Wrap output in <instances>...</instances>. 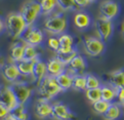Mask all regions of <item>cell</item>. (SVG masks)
<instances>
[{
  "instance_id": "6da1fadb",
  "label": "cell",
  "mask_w": 124,
  "mask_h": 120,
  "mask_svg": "<svg viewBox=\"0 0 124 120\" xmlns=\"http://www.w3.org/2000/svg\"><path fill=\"white\" fill-rule=\"evenodd\" d=\"M4 28L12 39H19L24 35L28 26L20 12H10L5 17Z\"/></svg>"
},
{
  "instance_id": "7a4b0ae2",
  "label": "cell",
  "mask_w": 124,
  "mask_h": 120,
  "mask_svg": "<svg viewBox=\"0 0 124 120\" xmlns=\"http://www.w3.org/2000/svg\"><path fill=\"white\" fill-rule=\"evenodd\" d=\"M43 26L44 30L47 33L52 35H62L66 32V30L68 28V21L67 17L60 12L51 13L45 19Z\"/></svg>"
},
{
  "instance_id": "3957f363",
  "label": "cell",
  "mask_w": 124,
  "mask_h": 120,
  "mask_svg": "<svg viewBox=\"0 0 124 120\" xmlns=\"http://www.w3.org/2000/svg\"><path fill=\"white\" fill-rule=\"evenodd\" d=\"M39 99H43L45 101H50L54 97L57 96L61 92H63V89L56 83L55 78L51 76H47L37 85Z\"/></svg>"
},
{
  "instance_id": "277c9868",
  "label": "cell",
  "mask_w": 124,
  "mask_h": 120,
  "mask_svg": "<svg viewBox=\"0 0 124 120\" xmlns=\"http://www.w3.org/2000/svg\"><path fill=\"white\" fill-rule=\"evenodd\" d=\"M19 12L23 16L29 28V27L34 26V23L38 19V16L41 15V8L36 0H27L22 5Z\"/></svg>"
},
{
  "instance_id": "5b68a950",
  "label": "cell",
  "mask_w": 124,
  "mask_h": 120,
  "mask_svg": "<svg viewBox=\"0 0 124 120\" xmlns=\"http://www.w3.org/2000/svg\"><path fill=\"white\" fill-rule=\"evenodd\" d=\"M8 86L10 87L11 91L14 92V95L17 101V104L25 105L31 99V96H32L33 87L30 84L16 81L15 83H11Z\"/></svg>"
},
{
  "instance_id": "8992f818",
  "label": "cell",
  "mask_w": 124,
  "mask_h": 120,
  "mask_svg": "<svg viewBox=\"0 0 124 120\" xmlns=\"http://www.w3.org/2000/svg\"><path fill=\"white\" fill-rule=\"evenodd\" d=\"M94 29L97 34V38L101 41H107L113 34V23L112 21L105 17L97 16L94 21Z\"/></svg>"
},
{
  "instance_id": "52a82bcc",
  "label": "cell",
  "mask_w": 124,
  "mask_h": 120,
  "mask_svg": "<svg viewBox=\"0 0 124 120\" xmlns=\"http://www.w3.org/2000/svg\"><path fill=\"white\" fill-rule=\"evenodd\" d=\"M83 45L85 52L90 56H99L105 50V43L101 39L93 36L84 38Z\"/></svg>"
},
{
  "instance_id": "ba28073f",
  "label": "cell",
  "mask_w": 124,
  "mask_h": 120,
  "mask_svg": "<svg viewBox=\"0 0 124 120\" xmlns=\"http://www.w3.org/2000/svg\"><path fill=\"white\" fill-rule=\"evenodd\" d=\"M100 16L112 21L119 13V5L113 0H104L100 4Z\"/></svg>"
},
{
  "instance_id": "9c48e42d",
  "label": "cell",
  "mask_w": 124,
  "mask_h": 120,
  "mask_svg": "<svg viewBox=\"0 0 124 120\" xmlns=\"http://www.w3.org/2000/svg\"><path fill=\"white\" fill-rule=\"evenodd\" d=\"M52 117L56 120H72L76 118L69 107L61 102L52 104Z\"/></svg>"
},
{
  "instance_id": "30bf717a",
  "label": "cell",
  "mask_w": 124,
  "mask_h": 120,
  "mask_svg": "<svg viewBox=\"0 0 124 120\" xmlns=\"http://www.w3.org/2000/svg\"><path fill=\"white\" fill-rule=\"evenodd\" d=\"M43 38V32L34 26L27 28L26 32L24 33V42L36 47L42 43Z\"/></svg>"
},
{
  "instance_id": "8fae6325",
  "label": "cell",
  "mask_w": 124,
  "mask_h": 120,
  "mask_svg": "<svg viewBox=\"0 0 124 120\" xmlns=\"http://www.w3.org/2000/svg\"><path fill=\"white\" fill-rule=\"evenodd\" d=\"M0 104L5 106L9 111L15 109L19 105L14 92L11 91L9 86L0 87Z\"/></svg>"
},
{
  "instance_id": "7c38bea8",
  "label": "cell",
  "mask_w": 124,
  "mask_h": 120,
  "mask_svg": "<svg viewBox=\"0 0 124 120\" xmlns=\"http://www.w3.org/2000/svg\"><path fill=\"white\" fill-rule=\"evenodd\" d=\"M2 77L5 81L11 83L16 82L21 77V73L16 63H8L2 68Z\"/></svg>"
},
{
  "instance_id": "4fadbf2b",
  "label": "cell",
  "mask_w": 124,
  "mask_h": 120,
  "mask_svg": "<svg viewBox=\"0 0 124 120\" xmlns=\"http://www.w3.org/2000/svg\"><path fill=\"white\" fill-rule=\"evenodd\" d=\"M35 113L37 117L41 119L52 117V104L49 103V101L38 99L36 102V106H35Z\"/></svg>"
},
{
  "instance_id": "5bb4252c",
  "label": "cell",
  "mask_w": 124,
  "mask_h": 120,
  "mask_svg": "<svg viewBox=\"0 0 124 120\" xmlns=\"http://www.w3.org/2000/svg\"><path fill=\"white\" fill-rule=\"evenodd\" d=\"M46 69H47V75L51 77H56L59 76L60 74L64 73L66 69H67V66H65L61 61H59L56 57H51V59L48 60V62L46 63Z\"/></svg>"
},
{
  "instance_id": "9a60e30c",
  "label": "cell",
  "mask_w": 124,
  "mask_h": 120,
  "mask_svg": "<svg viewBox=\"0 0 124 120\" xmlns=\"http://www.w3.org/2000/svg\"><path fill=\"white\" fill-rule=\"evenodd\" d=\"M86 69V61L81 55H78L70 62L67 66V70L70 71L72 74H84V71Z\"/></svg>"
},
{
  "instance_id": "2e32d148",
  "label": "cell",
  "mask_w": 124,
  "mask_h": 120,
  "mask_svg": "<svg viewBox=\"0 0 124 120\" xmlns=\"http://www.w3.org/2000/svg\"><path fill=\"white\" fill-rule=\"evenodd\" d=\"M47 76V69H46V63L41 60H37L34 63V68H33V73L32 77L34 79L35 83L38 84L40 83L42 80Z\"/></svg>"
},
{
  "instance_id": "e0dca14e",
  "label": "cell",
  "mask_w": 124,
  "mask_h": 120,
  "mask_svg": "<svg viewBox=\"0 0 124 120\" xmlns=\"http://www.w3.org/2000/svg\"><path fill=\"white\" fill-rule=\"evenodd\" d=\"M73 77H74V74L69 72V71L66 69L64 73H62L59 76L55 77V81L59 84V86L63 89V91H66V90H69L70 88H72Z\"/></svg>"
},
{
  "instance_id": "ac0fdd59",
  "label": "cell",
  "mask_w": 124,
  "mask_h": 120,
  "mask_svg": "<svg viewBox=\"0 0 124 120\" xmlns=\"http://www.w3.org/2000/svg\"><path fill=\"white\" fill-rule=\"evenodd\" d=\"M24 50H25V42H15L10 47L9 57L12 63H17L24 59Z\"/></svg>"
},
{
  "instance_id": "d6986e66",
  "label": "cell",
  "mask_w": 124,
  "mask_h": 120,
  "mask_svg": "<svg viewBox=\"0 0 124 120\" xmlns=\"http://www.w3.org/2000/svg\"><path fill=\"white\" fill-rule=\"evenodd\" d=\"M59 42H60V49L56 52H70L74 50V38L70 34H62L60 35Z\"/></svg>"
},
{
  "instance_id": "ffe728a7",
  "label": "cell",
  "mask_w": 124,
  "mask_h": 120,
  "mask_svg": "<svg viewBox=\"0 0 124 120\" xmlns=\"http://www.w3.org/2000/svg\"><path fill=\"white\" fill-rule=\"evenodd\" d=\"M101 100L108 102L110 104L115 103V101L117 100V89L114 88L111 84L101 85Z\"/></svg>"
},
{
  "instance_id": "44dd1931",
  "label": "cell",
  "mask_w": 124,
  "mask_h": 120,
  "mask_svg": "<svg viewBox=\"0 0 124 120\" xmlns=\"http://www.w3.org/2000/svg\"><path fill=\"white\" fill-rule=\"evenodd\" d=\"M123 115L122 107L118 103H112L108 108L107 112L104 114L106 120H118Z\"/></svg>"
},
{
  "instance_id": "7402d4cb",
  "label": "cell",
  "mask_w": 124,
  "mask_h": 120,
  "mask_svg": "<svg viewBox=\"0 0 124 120\" xmlns=\"http://www.w3.org/2000/svg\"><path fill=\"white\" fill-rule=\"evenodd\" d=\"M91 24V17L86 12L79 11L74 16V25L78 29H86Z\"/></svg>"
},
{
  "instance_id": "603a6c76",
  "label": "cell",
  "mask_w": 124,
  "mask_h": 120,
  "mask_svg": "<svg viewBox=\"0 0 124 120\" xmlns=\"http://www.w3.org/2000/svg\"><path fill=\"white\" fill-rule=\"evenodd\" d=\"M110 84L116 89L124 87V71L115 70L110 73Z\"/></svg>"
},
{
  "instance_id": "cb8c5ba5",
  "label": "cell",
  "mask_w": 124,
  "mask_h": 120,
  "mask_svg": "<svg viewBox=\"0 0 124 120\" xmlns=\"http://www.w3.org/2000/svg\"><path fill=\"white\" fill-rule=\"evenodd\" d=\"M39 5L41 8V15L50 16L57 7L56 0H39Z\"/></svg>"
},
{
  "instance_id": "d4e9b609",
  "label": "cell",
  "mask_w": 124,
  "mask_h": 120,
  "mask_svg": "<svg viewBox=\"0 0 124 120\" xmlns=\"http://www.w3.org/2000/svg\"><path fill=\"white\" fill-rule=\"evenodd\" d=\"M34 63L35 62L24 60V59L20 62H17L16 66H17V69H19L21 75H23V76H31L33 73Z\"/></svg>"
},
{
  "instance_id": "484cf974",
  "label": "cell",
  "mask_w": 124,
  "mask_h": 120,
  "mask_svg": "<svg viewBox=\"0 0 124 120\" xmlns=\"http://www.w3.org/2000/svg\"><path fill=\"white\" fill-rule=\"evenodd\" d=\"M9 114L16 120H29L30 119V115L28 113V111L26 110L25 105L19 104L15 109H12L10 111Z\"/></svg>"
},
{
  "instance_id": "4316f807",
  "label": "cell",
  "mask_w": 124,
  "mask_h": 120,
  "mask_svg": "<svg viewBox=\"0 0 124 120\" xmlns=\"http://www.w3.org/2000/svg\"><path fill=\"white\" fill-rule=\"evenodd\" d=\"M72 88L74 90L85 91L86 90V76L85 74H76L73 77Z\"/></svg>"
},
{
  "instance_id": "83f0119b",
  "label": "cell",
  "mask_w": 124,
  "mask_h": 120,
  "mask_svg": "<svg viewBox=\"0 0 124 120\" xmlns=\"http://www.w3.org/2000/svg\"><path fill=\"white\" fill-rule=\"evenodd\" d=\"M24 60L35 62L39 60V51L36 46L30 45L25 43V50H24Z\"/></svg>"
},
{
  "instance_id": "f1b7e54d",
  "label": "cell",
  "mask_w": 124,
  "mask_h": 120,
  "mask_svg": "<svg viewBox=\"0 0 124 120\" xmlns=\"http://www.w3.org/2000/svg\"><path fill=\"white\" fill-rule=\"evenodd\" d=\"M110 103L106 102L104 100H100L95 102V103H92L91 104V108L93 110V112L97 115H101V116H104V114L107 112L108 108L110 107Z\"/></svg>"
},
{
  "instance_id": "f546056e",
  "label": "cell",
  "mask_w": 124,
  "mask_h": 120,
  "mask_svg": "<svg viewBox=\"0 0 124 120\" xmlns=\"http://www.w3.org/2000/svg\"><path fill=\"white\" fill-rule=\"evenodd\" d=\"M78 55V52L76 49H74L70 52H56L55 57L59 61H61L65 66H68L70 64V62L72 61L75 56Z\"/></svg>"
},
{
  "instance_id": "4dcf8cb0",
  "label": "cell",
  "mask_w": 124,
  "mask_h": 120,
  "mask_svg": "<svg viewBox=\"0 0 124 120\" xmlns=\"http://www.w3.org/2000/svg\"><path fill=\"white\" fill-rule=\"evenodd\" d=\"M86 76V89H92V88H100L101 86V80L95 75L88 73L85 74Z\"/></svg>"
},
{
  "instance_id": "1f68e13d",
  "label": "cell",
  "mask_w": 124,
  "mask_h": 120,
  "mask_svg": "<svg viewBox=\"0 0 124 120\" xmlns=\"http://www.w3.org/2000/svg\"><path fill=\"white\" fill-rule=\"evenodd\" d=\"M85 96L91 104L101 100V87L100 88H92V89H86L85 90Z\"/></svg>"
},
{
  "instance_id": "d6a6232c",
  "label": "cell",
  "mask_w": 124,
  "mask_h": 120,
  "mask_svg": "<svg viewBox=\"0 0 124 120\" xmlns=\"http://www.w3.org/2000/svg\"><path fill=\"white\" fill-rule=\"evenodd\" d=\"M56 3H57V7L62 11L74 10L77 8V6L75 5L74 0H56Z\"/></svg>"
},
{
  "instance_id": "836d02e7",
  "label": "cell",
  "mask_w": 124,
  "mask_h": 120,
  "mask_svg": "<svg viewBox=\"0 0 124 120\" xmlns=\"http://www.w3.org/2000/svg\"><path fill=\"white\" fill-rule=\"evenodd\" d=\"M47 44H48V47L50 48L51 50L54 51H57L60 49V42H59V38L55 37V36H50L47 40Z\"/></svg>"
},
{
  "instance_id": "e575fe53",
  "label": "cell",
  "mask_w": 124,
  "mask_h": 120,
  "mask_svg": "<svg viewBox=\"0 0 124 120\" xmlns=\"http://www.w3.org/2000/svg\"><path fill=\"white\" fill-rule=\"evenodd\" d=\"M117 101L118 104L124 108V87L117 90Z\"/></svg>"
},
{
  "instance_id": "d590c367",
  "label": "cell",
  "mask_w": 124,
  "mask_h": 120,
  "mask_svg": "<svg viewBox=\"0 0 124 120\" xmlns=\"http://www.w3.org/2000/svg\"><path fill=\"white\" fill-rule=\"evenodd\" d=\"M9 113H10V111L5 106L0 104V120H3L4 118H6L9 115Z\"/></svg>"
},
{
  "instance_id": "8d00e7d4",
  "label": "cell",
  "mask_w": 124,
  "mask_h": 120,
  "mask_svg": "<svg viewBox=\"0 0 124 120\" xmlns=\"http://www.w3.org/2000/svg\"><path fill=\"white\" fill-rule=\"evenodd\" d=\"M74 2H75V5L77 7H81V8L86 7L91 3L90 0H74Z\"/></svg>"
},
{
  "instance_id": "74e56055",
  "label": "cell",
  "mask_w": 124,
  "mask_h": 120,
  "mask_svg": "<svg viewBox=\"0 0 124 120\" xmlns=\"http://www.w3.org/2000/svg\"><path fill=\"white\" fill-rule=\"evenodd\" d=\"M6 65V62H5V59H4V56H0V68H3L4 66Z\"/></svg>"
},
{
  "instance_id": "f35d334b",
  "label": "cell",
  "mask_w": 124,
  "mask_h": 120,
  "mask_svg": "<svg viewBox=\"0 0 124 120\" xmlns=\"http://www.w3.org/2000/svg\"><path fill=\"white\" fill-rule=\"evenodd\" d=\"M4 29H5V28H4V21L1 19V17H0V34L3 32Z\"/></svg>"
},
{
  "instance_id": "ab89813d",
  "label": "cell",
  "mask_w": 124,
  "mask_h": 120,
  "mask_svg": "<svg viewBox=\"0 0 124 120\" xmlns=\"http://www.w3.org/2000/svg\"><path fill=\"white\" fill-rule=\"evenodd\" d=\"M3 120H16V118H14V117H12L11 115L9 114V115H8V116H7L6 118H4Z\"/></svg>"
},
{
  "instance_id": "60d3db41",
  "label": "cell",
  "mask_w": 124,
  "mask_h": 120,
  "mask_svg": "<svg viewBox=\"0 0 124 120\" xmlns=\"http://www.w3.org/2000/svg\"><path fill=\"white\" fill-rule=\"evenodd\" d=\"M121 33H122V37L124 38V22L122 24V29H121Z\"/></svg>"
},
{
  "instance_id": "b9f144b4",
  "label": "cell",
  "mask_w": 124,
  "mask_h": 120,
  "mask_svg": "<svg viewBox=\"0 0 124 120\" xmlns=\"http://www.w3.org/2000/svg\"><path fill=\"white\" fill-rule=\"evenodd\" d=\"M95 1H97V0H90V2H95Z\"/></svg>"
},
{
  "instance_id": "7bdbcfd3",
  "label": "cell",
  "mask_w": 124,
  "mask_h": 120,
  "mask_svg": "<svg viewBox=\"0 0 124 120\" xmlns=\"http://www.w3.org/2000/svg\"><path fill=\"white\" fill-rule=\"evenodd\" d=\"M123 114H124V110H123Z\"/></svg>"
}]
</instances>
